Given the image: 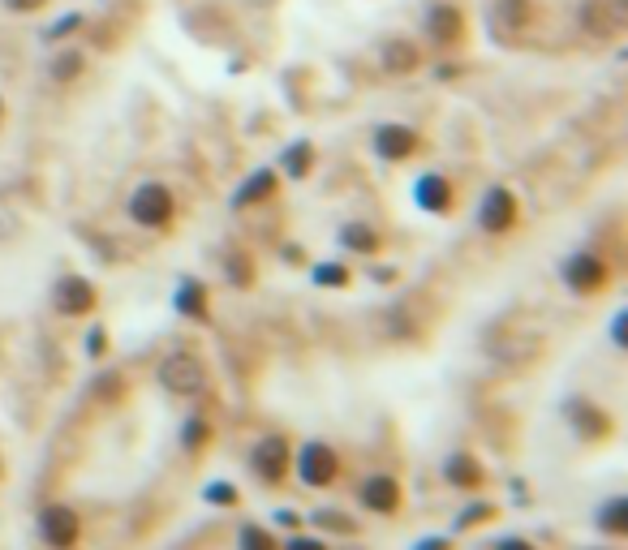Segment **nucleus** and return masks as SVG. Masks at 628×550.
I'll list each match as a JSON object with an SVG mask.
<instances>
[{"mask_svg": "<svg viewBox=\"0 0 628 550\" xmlns=\"http://www.w3.org/2000/svg\"><path fill=\"white\" fill-rule=\"evenodd\" d=\"M534 26V0H491L487 5V31L499 43H517Z\"/></svg>", "mask_w": 628, "mask_h": 550, "instance_id": "f257e3e1", "label": "nucleus"}, {"mask_svg": "<svg viewBox=\"0 0 628 550\" xmlns=\"http://www.w3.org/2000/svg\"><path fill=\"white\" fill-rule=\"evenodd\" d=\"M628 22V0H581V31L598 39V43H611Z\"/></svg>", "mask_w": 628, "mask_h": 550, "instance_id": "f03ea898", "label": "nucleus"}, {"mask_svg": "<svg viewBox=\"0 0 628 550\" xmlns=\"http://www.w3.org/2000/svg\"><path fill=\"white\" fill-rule=\"evenodd\" d=\"M173 211H177V202H173V194H168V185H160V181L138 185L134 198H130V215L142 228H164L168 220H173Z\"/></svg>", "mask_w": 628, "mask_h": 550, "instance_id": "7ed1b4c3", "label": "nucleus"}, {"mask_svg": "<svg viewBox=\"0 0 628 550\" xmlns=\"http://www.w3.org/2000/svg\"><path fill=\"white\" fill-rule=\"evenodd\" d=\"M160 383L177 396H198L207 387V366L194 353H173V357H164V366H160Z\"/></svg>", "mask_w": 628, "mask_h": 550, "instance_id": "20e7f679", "label": "nucleus"}, {"mask_svg": "<svg viewBox=\"0 0 628 550\" xmlns=\"http://www.w3.org/2000/svg\"><path fill=\"white\" fill-rule=\"evenodd\" d=\"M564 284L573 288V293H598V288L607 284V263L598 254H573L564 263Z\"/></svg>", "mask_w": 628, "mask_h": 550, "instance_id": "39448f33", "label": "nucleus"}, {"mask_svg": "<svg viewBox=\"0 0 628 550\" xmlns=\"http://www.w3.org/2000/svg\"><path fill=\"white\" fill-rule=\"evenodd\" d=\"M478 224L487 228V233H504V228L517 224V198H512V190H504V185L487 190V198H482V207H478Z\"/></svg>", "mask_w": 628, "mask_h": 550, "instance_id": "423d86ee", "label": "nucleus"}, {"mask_svg": "<svg viewBox=\"0 0 628 550\" xmlns=\"http://www.w3.org/2000/svg\"><path fill=\"white\" fill-rule=\"evenodd\" d=\"M461 35H465L461 9H452V5H431V9H426V39H431L435 48H452V43H461Z\"/></svg>", "mask_w": 628, "mask_h": 550, "instance_id": "0eeeda50", "label": "nucleus"}, {"mask_svg": "<svg viewBox=\"0 0 628 550\" xmlns=\"http://www.w3.org/2000/svg\"><path fill=\"white\" fill-rule=\"evenodd\" d=\"M52 301H56V310H61V314L78 318V314H87V310L95 306V288H91L87 280H82V275H65V280L56 284Z\"/></svg>", "mask_w": 628, "mask_h": 550, "instance_id": "6e6552de", "label": "nucleus"}, {"mask_svg": "<svg viewBox=\"0 0 628 550\" xmlns=\"http://www.w3.org/2000/svg\"><path fill=\"white\" fill-rule=\"evenodd\" d=\"M297 473H302V482L306 486H327L336 477V456H332V447H323V443H310L302 460H297Z\"/></svg>", "mask_w": 628, "mask_h": 550, "instance_id": "1a4fd4ad", "label": "nucleus"}, {"mask_svg": "<svg viewBox=\"0 0 628 550\" xmlns=\"http://www.w3.org/2000/svg\"><path fill=\"white\" fill-rule=\"evenodd\" d=\"M418 147H422V138H418V129H409V125H383L375 134V151L383 159H409Z\"/></svg>", "mask_w": 628, "mask_h": 550, "instance_id": "9d476101", "label": "nucleus"}, {"mask_svg": "<svg viewBox=\"0 0 628 550\" xmlns=\"http://www.w3.org/2000/svg\"><path fill=\"white\" fill-rule=\"evenodd\" d=\"M39 529H44V538L61 550H69L78 542V516L69 508H44L39 512Z\"/></svg>", "mask_w": 628, "mask_h": 550, "instance_id": "9b49d317", "label": "nucleus"}, {"mask_svg": "<svg viewBox=\"0 0 628 550\" xmlns=\"http://www.w3.org/2000/svg\"><path fill=\"white\" fill-rule=\"evenodd\" d=\"M254 473L267 477V482H280L289 473V443L284 439H263L254 447Z\"/></svg>", "mask_w": 628, "mask_h": 550, "instance_id": "f8f14e48", "label": "nucleus"}, {"mask_svg": "<svg viewBox=\"0 0 628 550\" xmlns=\"http://www.w3.org/2000/svg\"><path fill=\"white\" fill-rule=\"evenodd\" d=\"M379 61L388 74H413V69L422 65V52H418V43H409V39H388L379 52Z\"/></svg>", "mask_w": 628, "mask_h": 550, "instance_id": "ddd939ff", "label": "nucleus"}, {"mask_svg": "<svg viewBox=\"0 0 628 550\" xmlns=\"http://www.w3.org/2000/svg\"><path fill=\"white\" fill-rule=\"evenodd\" d=\"M362 503L370 512H392L396 503H401V490H396L392 477H370V482L362 486Z\"/></svg>", "mask_w": 628, "mask_h": 550, "instance_id": "4468645a", "label": "nucleus"}, {"mask_svg": "<svg viewBox=\"0 0 628 550\" xmlns=\"http://www.w3.org/2000/svg\"><path fill=\"white\" fill-rule=\"evenodd\" d=\"M418 202H422L426 211H448V207H452V185L431 172V177L418 181Z\"/></svg>", "mask_w": 628, "mask_h": 550, "instance_id": "2eb2a0df", "label": "nucleus"}, {"mask_svg": "<svg viewBox=\"0 0 628 550\" xmlns=\"http://www.w3.org/2000/svg\"><path fill=\"white\" fill-rule=\"evenodd\" d=\"M568 422H573L581 434H585V439H594V434H603L607 430V422H603V413H598V409H590V404H568Z\"/></svg>", "mask_w": 628, "mask_h": 550, "instance_id": "dca6fc26", "label": "nucleus"}, {"mask_svg": "<svg viewBox=\"0 0 628 550\" xmlns=\"http://www.w3.org/2000/svg\"><path fill=\"white\" fill-rule=\"evenodd\" d=\"M82 69H87L82 52L69 48V52H61V56H56V61L48 65V74H52V82H74V78H82Z\"/></svg>", "mask_w": 628, "mask_h": 550, "instance_id": "f3484780", "label": "nucleus"}, {"mask_svg": "<svg viewBox=\"0 0 628 550\" xmlns=\"http://www.w3.org/2000/svg\"><path fill=\"white\" fill-rule=\"evenodd\" d=\"M340 241H345L349 250H358V254H375V250H379V237L370 233L366 224H349L345 233H340Z\"/></svg>", "mask_w": 628, "mask_h": 550, "instance_id": "a211bd4d", "label": "nucleus"}, {"mask_svg": "<svg viewBox=\"0 0 628 550\" xmlns=\"http://www.w3.org/2000/svg\"><path fill=\"white\" fill-rule=\"evenodd\" d=\"M478 465L469 456H452L448 460V482H456V486H478Z\"/></svg>", "mask_w": 628, "mask_h": 550, "instance_id": "6ab92c4d", "label": "nucleus"}, {"mask_svg": "<svg viewBox=\"0 0 628 550\" xmlns=\"http://www.w3.org/2000/svg\"><path fill=\"white\" fill-rule=\"evenodd\" d=\"M177 306H181L185 314L203 318V314H207V297H203V288H198V284L190 280V284H185V288H181V293H177Z\"/></svg>", "mask_w": 628, "mask_h": 550, "instance_id": "aec40b11", "label": "nucleus"}, {"mask_svg": "<svg viewBox=\"0 0 628 550\" xmlns=\"http://www.w3.org/2000/svg\"><path fill=\"white\" fill-rule=\"evenodd\" d=\"M271 190H276V177H271V172H259V177H250V185L237 194V202H241V207H246V202H259V198H267Z\"/></svg>", "mask_w": 628, "mask_h": 550, "instance_id": "412c9836", "label": "nucleus"}, {"mask_svg": "<svg viewBox=\"0 0 628 550\" xmlns=\"http://www.w3.org/2000/svg\"><path fill=\"white\" fill-rule=\"evenodd\" d=\"M598 525H603L607 533H624L628 520H624V499H611L603 512H598Z\"/></svg>", "mask_w": 628, "mask_h": 550, "instance_id": "4be33fe9", "label": "nucleus"}, {"mask_svg": "<svg viewBox=\"0 0 628 550\" xmlns=\"http://www.w3.org/2000/svg\"><path fill=\"white\" fill-rule=\"evenodd\" d=\"M284 168H289V177H306V168H310V142H297V147L284 155Z\"/></svg>", "mask_w": 628, "mask_h": 550, "instance_id": "5701e85b", "label": "nucleus"}, {"mask_svg": "<svg viewBox=\"0 0 628 550\" xmlns=\"http://www.w3.org/2000/svg\"><path fill=\"white\" fill-rule=\"evenodd\" d=\"M241 550H271L267 533L263 529H246V533H241Z\"/></svg>", "mask_w": 628, "mask_h": 550, "instance_id": "b1692460", "label": "nucleus"}, {"mask_svg": "<svg viewBox=\"0 0 628 550\" xmlns=\"http://www.w3.org/2000/svg\"><path fill=\"white\" fill-rule=\"evenodd\" d=\"M314 280H319V284H345V267H319V271H314Z\"/></svg>", "mask_w": 628, "mask_h": 550, "instance_id": "393cba45", "label": "nucleus"}, {"mask_svg": "<svg viewBox=\"0 0 628 550\" xmlns=\"http://www.w3.org/2000/svg\"><path fill=\"white\" fill-rule=\"evenodd\" d=\"M5 5H9L13 13H39V9L48 5V0H5Z\"/></svg>", "mask_w": 628, "mask_h": 550, "instance_id": "a878e982", "label": "nucleus"}, {"mask_svg": "<svg viewBox=\"0 0 628 550\" xmlns=\"http://www.w3.org/2000/svg\"><path fill=\"white\" fill-rule=\"evenodd\" d=\"M495 550H530V542H521V538H504Z\"/></svg>", "mask_w": 628, "mask_h": 550, "instance_id": "bb28decb", "label": "nucleus"}, {"mask_svg": "<svg viewBox=\"0 0 628 550\" xmlns=\"http://www.w3.org/2000/svg\"><path fill=\"white\" fill-rule=\"evenodd\" d=\"M289 550H323V542H310V538H297V542H289Z\"/></svg>", "mask_w": 628, "mask_h": 550, "instance_id": "cd10ccee", "label": "nucleus"}, {"mask_svg": "<svg viewBox=\"0 0 628 550\" xmlns=\"http://www.w3.org/2000/svg\"><path fill=\"white\" fill-rule=\"evenodd\" d=\"M0 121H5V99H0Z\"/></svg>", "mask_w": 628, "mask_h": 550, "instance_id": "c85d7f7f", "label": "nucleus"}]
</instances>
